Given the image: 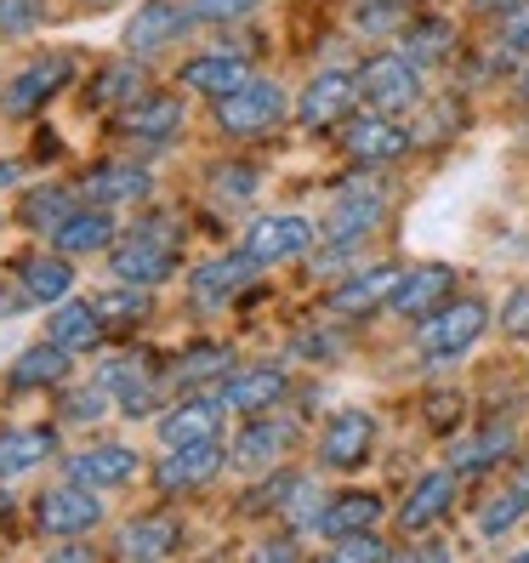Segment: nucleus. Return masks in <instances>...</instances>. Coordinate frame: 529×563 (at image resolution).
Returning <instances> with one entry per match:
<instances>
[{"label":"nucleus","instance_id":"nucleus-9","mask_svg":"<svg viewBox=\"0 0 529 563\" xmlns=\"http://www.w3.org/2000/svg\"><path fill=\"white\" fill-rule=\"evenodd\" d=\"M353 103H359V69H319V75L302 86V97H296V120L319 131V125L348 120Z\"/></svg>","mask_w":529,"mask_h":563},{"label":"nucleus","instance_id":"nucleus-59","mask_svg":"<svg viewBox=\"0 0 529 563\" xmlns=\"http://www.w3.org/2000/svg\"><path fill=\"white\" fill-rule=\"evenodd\" d=\"M524 478H529V473H524Z\"/></svg>","mask_w":529,"mask_h":563},{"label":"nucleus","instance_id":"nucleus-44","mask_svg":"<svg viewBox=\"0 0 529 563\" xmlns=\"http://www.w3.org/2000/svg\"><path fill=\"white\" fill-rule=\"evenodd\" d=\"M502 330L513 342H529V285H513V296L502 302Z\"/></svg>","mask_w":529,"mask_h":563},{"label":"nucleus","instance_id":"nucleus-49","mask_svg":"<svg viewBox=\"0 0 529 563\" xmlns=\"http://www.w3.org/2000/svg\"><path fill=\"white\" fill-rule=\"evenodd\" d=\"M103 393H109L103 382H97V387H86L80 399H69V405H63V416H75V421H97V416L109 410V399H103Z\"/></svg>","mask_w":529,"mask_h":563},{"label":"nucleus","instance_id":"nucleus-51","mask_svg":"<svg viewBox=\"0 0 529 563\" xmlns=\"http://www.w3.org/2000/svg\"><path fill=\"white\" fill-rule=\"evenodd\" d=\"M427 416H433L439 427H450V416H461V399H433V405H427Z\"/></svg>","mask_w":529,"mask_h":563},{"label":"nucleus","instance_id":"nucleus-43","mask_svg":"<svg viewBox=\"0 0 529 563\" xmlns=\"http://www.w3.org/2000/svg\"><path fill=\"white\" fill-rule=\"evenodd\" d=\"M359 29L365 35H393V29H410V23L399 0H371V7H359Z\"/></svg>","mask_w":529,"mask_h":563},{"label":"nucleus","instance_id":"nucleus-1","mask_svg":"<svg viewBox=\"0 0 529 563\" xmlns=\"http://www.w3.org/2000/svg\"><path fill=\"white\" fill-rule=\"evenodd\" d=\"M484 330H489V302H478V296H450L439 313H427L416 324V353L433 358V364L467 358Z\"/></svg>","mask_w":529,"mask_h":563},{"label":"nucleus","instance_id":"nucleus-37","mask_svg":"<svg viewBox=\"0 0 529 563\" xmlns=\"http://www.w3.org/2000/svg\"><path fill=\"white\" fill-rule=\"evenodd\" d=\"M228 371H234V358H228V347H217V342H200L194 353H183L177 364H172V382H183V387H200V382H222Z\"/></svg>","mask_w":529,"mask_h":563},{"label":"nucleus","instance_id":"nucleus-54","mask_svg":"<svg viewBox=\"0 0 529 563\" xmlns=\"http://www.w3.org/2000/svg\"><path fill=\"white\" fill-rule=\"evenodd\" d=\"M7 512H12V489L0 484V523H7Z\"/></svg>","mask_w":529,"mask_h":563},{"label":"nucleus","instance_id":"nucleus-32","mask_svg":"<svg viewBox=\"0 0 529 563\" xmlns=\"http://www.w3.org/2000/svg\"><path fill=\"white\" fill-rule=\"evenodd\" d=\"M513 427L507 421H489V427H478V433H467V439H455L450 444V467L455 473H484V467H495L502 455H513Z\"/></svg>","mask_w":529,"mask_h":563},{"label":"nucleus","instance_id":"nucleus-36","mask_svg":"<svg viewBox=\"0 0 529 563\" xmlns=\"http://www.w3.org/2000/svg\"><path fill=\"white\" fill-rule=\"evenodd\" d=\"M75 211H80V194H75V188H63V183L29 188V194H23V206H18V217H23L29 228H46V234H57V228L69 222Z\"/></svg>","mask_w":529,"mask_h":563},{"label":"nucleus","instance_id":"nucleus-10","mask_svg":"<svg viewBox=\"0 0 529 563\" xmlns=\"http://www.w3.org/2000/svg\"><path fill=\"white\" fill-rule=\"evenodd\" d=\"M222 444L206 439V444H183V450H165L154 461V489L159 495H188V489H206L217 473H222Z\"/></svg>","mask_w":529,"mask_h":563},{"label":"nucleus","instance_id":"nucleus-57","mask_svg":"<svg viewBox=\"0 0 529 563\" xmlns=\"http://www.w3.org/2000/svg\"><path fill=\"white\" fill-rule=\"evenodd\" d=\"M80 7H91V12H103V7H114V0H80Z\"/></svg>","mask_w":529,"mask_h":563},{"label":"nucleus","instance_id":"nucleus-12","mask_svg":"<svg viewBox=\"0 0 529 563\" xmlns=\"http://www.w3.org/2000/svg\"><path fill=\"white\" fill-rule=\"evenodd\" d=\"M410 131L393 120V114H382V109H371L365 120H348V131H342V148L359 159V165H393V159H405L410 154Z\"/></svg>","mask_w":529,"mask_h":563},{"label":"nucleus","instance_id":"nucleus-15","mask_svg":"<svg viewBox=\"0 0 529 563\" xmlns=\"http://www.w3.org/2000/svg\"><path fill=\"white\" fill-rule=\"evenodd\" d=\"M188 23H194V12L177 7V0H143V7L125 18L120 46H125L131 57H148V52H159V46H172Z\"/></svg>","mask_w":529,"mask_h":563},{"label":"nucleus","instance_id":"nucleus-7","mask_svg":"<svg viewBox=\"0 0 529 563\" xmlns=\"http://www.w3.org/2000/svg\"><path fill=\"white\" fill-rule=\"evenodd\" d=\"M371 450H376V416H365V410H337L319 427V461L330 473L365 467Z\"/></svg>","mask_w":529,"mask_h":563},{"label":"nucleus","instance_id":"nucleus-19","mask_svg":"<svg viewBox=\"0 0 529 563\" xmlns=\"http://www.w3.org/2000/svg\"><path fill=\"white\" fill-rule=\"evenodd\" d=\"M183 120H188V109H183L177 91H143L137 103H125L120 131L125 137H143V143H172L183 131Z\"/></svg>","mask_w":529,"mask_h":563},{"label":"nucleus","instance_id":"nucleus-47","mask_svg":"<svg viewBox=\"0 0 529 563\" xmlns=\"http://www.w3.org/2000/svg\"><path fill=\"white\" fill-rule=\"evenodd\" d=\"M256 7V0H194V18H206V23H228V18H245Z\"/></svg>","mask_w":529,"mask_h":563},{"label":"nucleus","instance_id":"nucleus-46","mask_svg":"<svg viewBox=\"0 0 529 563\" xmlns=\"http://www.w3.org/2000/svg\"><path fill=\"white\" fill-rule=\"evenodd\" d=\"M211 188H217V194H228V200H251V194H256V177L245 172V165H228V172H217V177H211Z\"/></svg>","mask_w":529,"mask_h":563},{"label":"nucleus","instance_id":"nucleus-27","mask_svg":"<svg viewBox=\"0 0 529 563\" xmlns=\"http://www.w3.org/2000/svg\"><path fill=\"white\" fill-rule=\"evenodd\" d=\"M80 194H86V200L91 206H137V200H148V194H154V177L143 172V165H97V172L80 183Z\"/></svg>","mask_w":529,"mask_h":563},{"label":"nucleus","instance_id":"nucleus-38","mask_svg":"<svg viewBox=\"0 0 529 563\" xmlns=\"http://www.w3.org/2000/svg\"><path fill=\"white\" fill-rule=\"evenodd\" d=\"M148 308H154V296H148V285H114V290H103L97 296V313H103V324L114 330V324H143L148 319Z\"/></svg>","mask_w":529,"mask_h":563},{"label":"nucleus","instance_id":"nucleus-22","mask_svg":"<svg viewBox=\"0 0 529 563\" xmlns=\"http://www.w3.org/2000/svg\"><path fill=\"white\" fill-rule=\"evenodd\" d=\"M455 467H439V473H421L405 495V507H399V529L405 536H421V529H433L450 507H455Z\"/></svg>","mask_w":529,"mask_h":563},{"label":"nucleus","instance_id":"nucleus-30","mask_svg":"<svg viewBox=\"0 0 529 563\" xmlns=\"http://www.w3.org/2000/svg\"><path fill=\"white\" fill-rule=\"evenodd\" d=\"M18 285L29 290V302H63L75 290V262L63 251H35V256H18Z\"/></svg>","mask_w":529,"mask_h":563},{"label":"nucleus","instance_id":"nucleus-41","mask_svg":"<svg viewBox=\"0 0 529 563\" xmlns=\"http://www.w3.org/2000/svg\"><path fill=\"white\" fill-rule=\"evenodd\" d=\"M495 46H502L507 57H529V0H518V7H507V12H502Z\"/></svg>","mask_w":529,"mask_h":563},{"label":"nucleus","instance_id":"nucleus-39","mask_svg":"<svg viewBox=\"0 0 529 563\" xmlns=\"http://www.w3.org/2000/svg\"><path fill=\"white\" fill-rule=\"evenodd\" d=\"M450 46H455V29L444 23V18H421V23H410V35H405V52L421 63H439V57H450Z\"/></svg>","mask_w":529,"mask_h":563},{"label":"nucleus","instance_id":"nucleus-6","mask_svg":"<svg viewBox=\"0 0 529 563\" xmlns=\"http://www.w3.org/2000/svg\"><path fill=\"white\" fill-rule=\"evenodd\" d=\"M109 268H114V279H125V285H165L177 274V245L172 240H159V234H148V228H137V234H125V240H114V256H109Z\"/></svg>","mask_w":529,"mask_h":563},{"label":"nucleus","instance_id":"nucleus-55","mask_svg":"<svg viewBox=\"0 0 529 563\" xmlns=\"http://www.w3.org/2000/svg\"><path fill=\"white\" fill-rule=\"evenodd\" d=\"M12 177H18V172H12V159H0V188H7Z\"/></svg>","mask_w":529,"mask_h":563},{"label":"nucleus","instance_id":"nucleus-24","mask_svg":"<svg viewBox=\"0 0 529 563\" xmlns=\"http://www.w3.org/2000/svg\"><path fill=\"white\" fill-rule=\"evenodd\" d=\"M114 240H120L114 211H109V206H91V200L52 234V245H57L63 256H103V251H114Z\"/></svg>","mask_w":529,"mask_h":563},{"label":"nucleus","instance_id":"nucleus-4","mask_svg":"<svg viewBox=\"0 0 529 563\" xmlns=\"http://www.w3.org/2000/svg\"><path fill=\"white\" fill-rule=\"evenodd\" d=\"M285 120V91L274 80H245L240 91L217 97V131L228 137H262Z\"/></svg>","mask_w":529,"mask_h":563},{"label":"nucleus","instance_id":"nucleus-52","mask_svg":"<svg viewBox=\"0 0 529 563\" xmlns=\"http://www.w3.org/2000/svg\"><path fill=\"white\" fill-rule=\"evenodd\" d=\"M256 558H296V541H262Z\"/></svg>","mask_w":529,"mask_h":563},{"label":"nucleus","instance_id":"nucleus-2","mask_svg":"<svg viewBox=\"0 0 529 563\" xmlns=\"http://www.w3.org/2000/svg\"><path fill=\"white\" fill-rule=\"evenodd\" d=\"M359 97L382 114H410L421 103V63L410 52H376L359 69Z\"/></svg>","mask_w":529,"mask_h":563},{"label":"nucleus","instance_id":"nucleus-28","mask_svg":"<svg viewBox=\"0 0 529 563\" xmlns=\"http://www.w3.org/2000/svg\"><path fill=\"white\" fill-rule=\"evenodd\" d=\"M97 382L114 393V405H120L125 416H148V410L159 405L154 364H143V358H114V364H103V376H97Z\"/></svg>","mask_w":529,"mask_h":563},{"label":"nucleus","instance_id":"nucleus-56","mask_svg":"<svg viewBox=\"0 0 529 563\" xmlns=\"http://www.w3.org/2000/svg\"><path fill=\"white\" fill-rule=\"evenodd\" d=\"M518 97H524V103H529V69L518 75Z\"/></svg>","mask_w":529,"mask_h":563},{"label":"nucleus","instance_id":"nucleus-45","mask_svg":"<svg viewBox=\"0 0 529 563\" xmlns=\"http://www.w3.org/2000/svg\"><path fill=\"white\" fill-rule=\"evenodd\" d=\"M330 552H337L342 563H365V558H393L387 541H376V529H365V536H348V541H330Z\"/></svg>","mask_w":529,"mask_h":563},{"label":"nucleus","instance_id":"nucleus-40","mask_svg":"<svg viewBox=\"0 0 529 563\" xmlns=\"http://www.w3.org/2000/svg\"><path fill=\"white\" fill-rule=\"evenodd\" d=\"M296 495H302V473H290V467H279V473H268L262 478V489H251L245 495V512H285Z\"/></svg>","mask_w":529,"mask_h":563},{"label":"nucleus","instance_id":"nucleus-3","mask_svg":"<svg viewBox=\"0 0 529 563\" xmlns=\"http://www.w3.org/2000/svg\"><path fill=\"white\" fill-rule=\"evenodd\" d=\"M103 523V501H97L91 484H52L35 495V529L46 541H80Z\"/></svg>","mask_w":529,"mask_h":563},{"label":"nucleus","instance_id":"nucleus-29","mask_svg":"<svg viewBox=\"0 0 529 563\" xmlns=\"http://www.w3.org/2000/svg\"><path fill=\"white\" fill-rule=\"evenodd\" d=\"M57 455L52 427H0V478H23Z\"/></svg>","mask_w":529,"mask_h":563},{"label":"nucleus","instance_id":"nucleus-14","mask_svg":"<svg viewBox=\"0 0 529 563\" xmlns=\"http://www.w3.org/2000/svg\"><path fill=\"white\" fill-rule=\"evenodd\" d=\"M382 217H387V200H382V188L376 183H348L342 194H337V206H330V217H324V240H365V234H376L382 228Z\"/></svg>","mask_w":529,"mask_h":563},{"label":"nucleus","instance_id":"nucleus-20","mask_svg":"<svg viewBox=\"0 0 529 563\" xmlns=\"http://www.w3.org/2000/svg\"><path fill=\"white\" fill-rule=\"evenodd\" d=\"M290 444H296V421L274 416V410H256V416H245L240 439H234V461L240 467H274Z\"/></svg>","mask_w":529,"mask_h":563},{"label":"nucleus","instance_id":"nucleus-17","mask_svg":"<svg viewBox=\"0 0 529 563\" xmlns=\"http://www.w3.org/2000/svg\"><path fill=\"white\" fill-rule=\"evenodd\" d=\"M75 358L80 353H69L63 342H35V347H23L18 358H12V371H7V387L12 393H46V387H63L69 382V371H75Z\"/></svg>","mask_w":529,"mask_h":563},{"label":"nucleus","instance_id":"nucleus-11","mask_svg":"<svg viewBox=\"0 0 529 563\" xmlns=\"http://www.w3.org/2000/svg\"><path fill=\"white\" fill-rule=\"evenodd\" d=\"M450 296H455V268H444V262H421V268H405L399 274V285H393V296H387V308L399 313V319H427V313H439Z\"/></svg>","mask_w":529,"mask_h":563},{"label":"nucleus","instance_id":"nucleus-26","mask_svg":"<svg viewBox=\"0 0 529 563\" xmlns=\"http://www.w3.org/2000/svg\"><path fill=\"white\" fill-rule=\"evenodd\" d=\"M46 336L52 342H63L69 353H97L103 347V336H109V324H103V313H97V302H63L46 313Z\"/></svg>","mask_w":529,"mask_h":563},{"label":"nucleus","instance_id":"nucleus-35","mask_svg":"<svg viewBox=\"0 0 529 563\" xmlns=\"http://www.w3.org/2000/svg\"><path fill=\"white\" fill-rule=\"evenodd\" d=\"M143 91H148V75H143V63H131V57H120V63H103V69H97V80L86 86V97H91L97 109L137 103Z\"/></svg>","mask_w":529,"mask_h":563},{"label":"nucleus","instance_id":"nucleus-31","mask_svg":"<svg viewBox=\"0 0 529 563\" xmlns=\"http://www.w3.org/2000/svg\"><path fill=\"white\" fill-rule=\"evenodd\" d=\"M393 285H399V268H365V274H353V279H342L337 290H330V313H342V319L376 313V308H387Z\"/></svg>","mask_w":529,"mask_h":563},{"label":"nucleus","instance_id":"nucleus-8","mask_svg":"<svg viewBox=\"0 0 529 563\" xmlns=\"http://www.w3.org/2000/svg\"><path fill=\"white\" fill-rule=\"evenodd\" d=\"M69 69H75V63H69V52L35 57V63H29L23 75H12V86H7V91H0V109H7L12 120H29V114H41V109L52 103V97H57L63 86H69Z\"/></svg>","mask_w":529,"mask_h":563},{"label":"nucleus","instance_id":"nucleus-33","mask_svg":"<svg viewBox=\"0 0 529 563\" xmlns=\"http://www.w3.org/2000/svg\"><path fill=\"white\" fill-rule=\"evenodd\" d=\"M183 547V523L172 518H131L114 536V558H165Z\"/></svg>","mask_w":529,"mask_h":563},{"label":"nucleus","instance_id":"nucleus-16","mask_svg":"<svg viewBox=\"0 0 529 563\" xmlns=\"http://www.w3.org/2000/svg\"><path fill=\"white\" fill-rule=\"evenodd\" d=\"M256 279V262L251 251H234V256H211L200 262V268L188 274V296H194V308H228L234 296Z\"/></svg>","mask_w":529,"mask_h":563},{"label":"nucleus","instance_id":"nucleus-23","mask_svg":"<svg viewBox=\"0 0 529 563\" xmlns=\"http://www.w3.org/2000/svg\"><path fill=\"white\" fill-rule=\"evenodd\" d=\"M183 86L194 91V97H228V91H240L245 80H251V63L240 57V52H200V57H188L183 63Z\"/></svg>","mask_w":529,"mask_h":563},{"label":"nucleus","instance_id":"nucleus-42","mask_svg":"<svg viewBox=\"0 0 529 563\" xmlns=\"http://www.w3.org/2000/svg\"><path fill=\"white\" fill-rule=\"evenodd\" d=\"M46 23L41 0H0V35H29V29Z\"/></svg>","mask_w":529,"mask_h":563},{"label":"nucleus","instance_id":"nucleus-21","mask_svg":"<svg viewBox=\"0 0 529 563\" xmlns=\"http://www.w3.org/2000/svg\"><path fill=\"white\" fill-rule=\"evenodd\" d=\"M63 473H69L75 484H91V489H125L131 478H137V450L91 444V450H75L69 461H63Z\"/></svg>","mask_w":529,"mask_h":563},{"label":"nucleus","instance_id":"nucleus-13","mask_svg":"<svg viewBox=\"0 0 529 563\" xmlns=\"http://www.w3.org/2000/svg\"><path fill=\"white\" fill-rule=\"evenodd\" d=\"M245 251L256 268H274V262H296L313 251V222L308 217H256L251 234H245Z\"/></svg>","mask_w":529,"mask_h":563},{"label":"nucleus","instance_id":"nucleus-5","mask_svg":"<svg viewBox=\"0 0 529 563\" xmlns=\"http://www.w3.org/2000/svg\"><path fill=\"white\" fill-rule=\"evenodd\" d=\"M285 393H290V376L279 371V364H245V371H228L211 387V399L228 416H256V410H274Z\"/></svg>","mask_w":529,"mask_h":563},{"label":"nucleus","instance_id":"nucleus-25","mask_svg":"<svg viewBox=\"0 0 529 563\" xmlns=\"http://www.w3.org/2000/svg\"><path fill=\"white\" fill-rule=\"evenodd\" d=\"M222 405L217 399H183L159 416V444L165 450H183V444H206V439H222Z\"/></svg>","mask_w":529,"mask_h":563},{"label":"nucleus","instance_id":"nucleus-53","mask_svg":"<svg viewBox=\"0 0 529 563\" xmlns=\"http://www.w3.org/2000/svg\"><path fill=\"white\" fill-rule=\"evenodd\" d=\"M478 12H507V7H518V0H473Z\"/></svg>","mask_w":529,"mask_h":563},{"label":"nucleus","instance_id":"nucleus-50","mask_svg":"<svg viewBox=\"0 0 529 563\" xmlns=\"http://www.w3.org/2000/svg\"><path fill=\"white\" fill-rule=\"evenodd\" d=\"M23 308H29V290L23 285H0V319H12Z\"/></svg>","mask_w":529,"mask_h":563},{"label":"nucleus","instance_id":"nucleus-58","mask_svg":"<svg viewBox=\"0 0 529 563\" xmlns=\"http://www.w3.org/2000/svg\"><path fill=\"white\" fill-rule=\"evenodd\" d=\"M524 558H529V547H524Z\"/></svg>","mask_w":529,"mask_h":563},{"label":"nucleus","instance_id":"nucleus-34","mask_svg":"<svg viewBox=\"0 0 529 563\" xmlns=\"http://www.w3.org/2000/svg\"><path fill=\"white\" fill-rule=\"evenodd\" d=\"M524 518H529V478H524V484H507V489H495L489 501L478 507L473 529H478L484 541H502V536H513Z\"/></svg>","mask_w":529,"mask_h":563},{"label":"nucleus","instance_id":"nucleus-18","mask_svg":"<svg viewBox=\"0 0 529 563\" xmlns=\"http://www.w3.org/2000/svg\"><path fill=\"white\" fill-rule=\"evenodd\" d=\"M382 512H387L382 495H371V489H342V495H330V501L319 507L313 529H319L324 541H348V536H365V529H376Z\"/></svg>","mask_w":529,"mask_h":563},{"label":"nucleus","instance_id":"nucleus-48","mask_svg":"<svg viewBox=\"0 0 529 563\" xmlns=\"http://www.w3.org/2000/svg\"><path fill=\"white\" fill-rule=\"evenodd\" d=\"M337 330H296V353L302 358H337Z\"/></svg>","mask_w":529,"mask_h":563}]
</instances>
